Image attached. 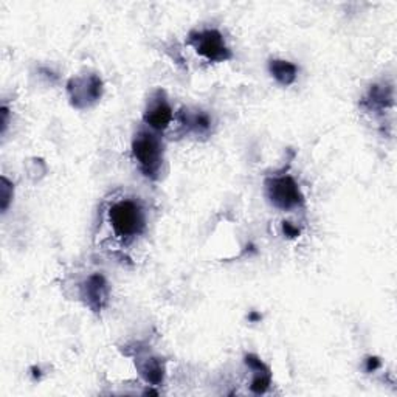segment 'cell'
Returning a JSON list of instances; mask_svg holds the SVG:
<instances>
[{
    "instance_id": "1",
    "label": "cell",
    "mask_w": 397,
    "mask_h": 397,
    "mask_svg": "<svg viewBox=\"0 0 397 397\" xmlns=\"http://www.w3.org/2000/svg\"><path fill=\"white\" fill-rule=\"evenodd\" d=\"M107 221L121 241L131 242L146 230V214L136 198H118L107 210Z\"/></svg>"
},
{
    "instance_id": "2",
    "label": "cell",
    "mask_w": 397,
    "mask_h": 397,
    "mask_svg": "<svg viewBox=\"0 0 397 397\" xmlns=\"http://www.w3.org/2000/svg\"><path fill=\"white\" fill-rule=\"evenodd\" d=\"M132 156L140 171L151 181L160 176L163 165V143L151 131H138L132 140Z\"/></svg>"
},
{
    "instance_id": "3",
    "label": "cell",
    "mask_w": 397,
    "mask_h": 397,
    "mask_svg": "<svg viewBox=\"0 0 397 397\" xmlns=\"http://www.w3.org/2000/svg\"><path fill=\"white\" fill-rule=\"evenodd\" d=\"M266 193L268 201L279 210L289 211L304 203V196L299 185L290 176H277L266 181Z\"/></svg>"
},
{
    "instance_id": "4",
    "label": "cell",
    "mask_w": 397,
    "mask_h": 397,
    "mask_svg": "<svg viewBox=\"0 0 397 397\" xmlns=\"http://www.w3.org/2000/svg\"><path fill=\"white\" fill-rule=\"evenodd\" d=\"M198 55L210 62H225L232 59V50L228 48L223 36L217 30L193 31L188 39Z\"/></svg>"
},
{
    "instance_id": "5",
    "label": "cell",
    "mask_w": 397,
    "mask_h": 397,
    "mask_svg": "<svg viewBox=\"0 0 397 397\" xmlns=\"http://www.w3.org/2000/svg\"><path fill=\"white\" fill-rule=\"evenodd\" d=\"M68 93L75 107H87L97 102L102 93V82L97 75L87 78H73L68 82Z\"/></svg>"
},
{
    "instance_id": "6",
    "label": "cell",
    "mask_w": 397,
    "mask_h": 397,
    "mask_svg": "<svg viewBox=\"0 0 397 397\" xmlns=\"http://www.w3.org/2000/svg\"><path fill=\"white\" fill-rule=\"evenodd\" d=\"M174 113H172V107L169 106L168 100L163 91H157L154 97L148 101L146 111L143 115L145 123L148 124L152 131H165L168 129Z\"/></svg>"
},
{
    "instance_id": "7",
    "label": "cell",
    "mask_w": 397,
    "mask_h": 397,
    "mask_svg": "<svg viewBox=\"0 0 397 397\" xmlns=\"http://www.w3.org/2000/svg\"><path fill=\"white\" fill-rule=\"evenodd\" d=\"M82 298L93 312H100L107 304L109 284L100 273H93L82 284Z\"/></svg>"
},
{
    "instance_id": "8",
    "label": "cell",
    "mask_w": 397,
    "mask_h": 397,
    "mask_svg": "<svg viewBox=\"0 0 397 397\" xmlns=\"http://www.w3.org/2000/svg\"><path fill=\"white\" fill-rule=\"evenodd\" d=\"M137 368L140 371V374L143 376V379L148 383H151L152 387H158L163 383L165 367L160 358H156V357L140 358L137 363Z\"/></svg>"
},
{
    "instance_id": "9",
    "label": "cell",
    "mask_w": 397,
    "mask_h": 397,
    "mask_svg": "<svg viewBox=\"0 0 397 397\" xmlns=\"http://www.w3.org/2000/svg\"><path fill=\"white\" fill-rule=\"evenodd\" d=\"M268 72L279 84L290 86L295 82L298 76V67L293 62L283 59H272L268 62Z\"/></svg>"
},
{
    "instance_id": "10",
    "label": "cell",
    "mask_w": 397,
    "mask_h": 397,
    "mask_svg": "<svg viewBox=\"0 0 397 397\" xmlns=\"http://www.w3.org/2000/svg\"><path fill=\"white\" fill-rule=\"evenodd\" d=\"M185 126L190 131H193L197 136H208L213 126V118L210 117V113L203 111H197L194 113L185 115Z\"/></svg>"
},
{
    "instance_id": "11",
    "label": "cell",
    "mask_w": 397,
    "mask_h": 397,
    "mask_svg": "<svg viewBox=\"0 0 397 397\" xmlns=\"http://www.w3.org/2000/svg\"><path fill=\"white\" fill-rule=\"evenodd\" d=\"M368 101L376 107H385V106L393 104V91L388 87L383 89L379 86H374L373 89H371Z\"/></svg>"
},
{
    "instance_id": "12",
    "label": "cell",
    "mask_w": 397,
    "mask_h": 397,
    "mask_svg": "<svg viewBox=\"0 0 397 397\" xmlns=\"http://www.w3.org/2000/svg\"><path fill=\"white\" fill-rule=\"evenodd\" d=\"M255 377L252 380V385H250V389L255 394H264L268 387H270V382H272V377H270V369L266 368V369H261V371H255Z\"/></svg>"
},
{
    "instance_id": "13",
    "label": "cell",
    "mask_w": 397,
    "mask_h": 397,
    "mask_svg": "<svg viewBox=\"0 0 397 397\" xmlns=\"http://www.w3.org/2000/svg\"><path fill=\"white\" fill-rule=\"evenodd\" d=\"M12 198V185L6 181L5 177H2V211L5 213L6 208Z\"/></svg>"
},
{
    "instance_id": "14",
    "label": "cell",
    "mask_w": 397,
    "mask_h": 397,
    "mask_svg": "<svg viewBox=\"0 0 397 397\" xmlns=\"http://www.w3.org/2000/svg\"><path fill=\"white\" fill-rule=\"evenodd\" d=\"M283 232L287 238H297V236L299 234V228L293 227L290 222H283Z\"/></svg>"
},
{
    "instance_id": "15",
    "label": "cell",
    "mask_w": 397,
    "mask_h": 397,
    "mask_svg": "<svg viewBox=\"0 0 397 397\" xmlns=\"http://www.w3.org/2000/svg\"><path fill=\"white\" fill-rule=\"evenodd\" d=\"M380 367V360L377 357H369L367 360V371L371 373V371H376L377 368Z\"/></svg>"
},
{
    "instance_id": "16",
    "label": "cell",
    "mask_w": 397,
    "mask_h": 397,
    "mask_svg": "<svg viewBox=\"0 0 397 397\" xmlns=\"http://www.w3.org/2000/svg\"><path fill=\"white\" fill-rule=\"evenodd\" d=\"M248 320H250V322H253V323L259 322V320H261V313H258V312H252V313H250V315H248Z\"/></svg>"
}]
</instances>
